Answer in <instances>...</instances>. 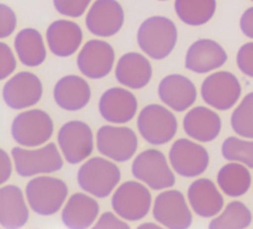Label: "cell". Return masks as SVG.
<instances>
[{
	"instance_id": "obj_32",
	"label": "cell",
	"mask_w": 253,
	"mask_h": 229,
	"mask_svg": "<svg viewBox=\"0 0 253 229\" xmlns=\"http://www.w3.org/2000/svg\"><path fill=\"white\" fill-rule=\"evenodd\" d=\"M222 156L227 161L238 162L253 169V140L227 137L222 144Z\"/></svg>"
},
{
	"instance_id": "obj_39",
	"label": "cell",
	"mask_w": 253,
	"mask_h": 229,
	"mask_svg": "<svg viewBox=\"0 0 253 229\" xmlns=\"http://www.w3.org/2000/svg\"><path fill=\"white\" fill-rule=\"evenodd\" d=\"M240 29L244 35L253 39V6L243 12L240 18Z\"/></svg>"
},
{
	"instance_id": "obj_41",
	"label": "cell",
	"mask_w": 253,
	"mask_h": 229,
	"mask_svg": "<svg viewBox=\"0 0 253 229\" xmlns=\"http://www.w3.org/2000/svg\"><path fill=\"white\" fill-rule=\"evenodd\" d=\"M160 1H166V0H160Z\"/></svg>"
},
{
	"instance_id": "obj_15",
	"label": "cell",
	"mask_w": 253,
	"mask_h": 229,
	"mask_svg": "<svg viewBox=\"0 0 253 229\" xmlns=\"http://www.w3.org/2000/svg\"><path fill=\"white\" fill-rule=\"evenodd\" d=\"M115 59V51L108 41L90 39L77 56V67L86 78L98 80L111 73Z\"/></svg>"
},
{
	"instance_id": "obj_19",
	"label": "cell",
	"mask_w": 253,
	"mask_h": 229,
	"mask_svg": "<svg viewBox=\"0 0 253 229\" xmlns=\"http://www.w3.org/2000/svg\"><path fill=\"white\" fill-rule=\"evenodd\" d=\"M197 88L193 81L180 74L164 77L158 86V96L168 107L176 112H183L197 100Z\"/></svg>"
},
{
	"instance_id": "obj_36",
	"label": "cell",
	"mask_w": 253,
	"mask_h": 229,
	"mask_svg": "<svg viewBox=\"0 0 253 229\" xmlns=\"http://www.w3.org/2000/svg\"><path fill=\"white\" fill-rule=\"evenodd\" d=\"M236 63L239 70L246 76L253 78V41L244 44L238 51Z\"/></svg>"
},
{
	"instance_id": "obj_37",
	"label": "cell",
	"mask_w": 253,
	"mask_h": 229,
	"mask_svg": "<svg viewBox=\"0 0 253 229\" xmlns=\"http://www.w3.org/2000/svg\"><path fill=\"white\" fill-rule=\"evenodd\" d=\"M94 229H130V225L118 218L113 212H104L101 214L95 225Z\"/></svg>"
},
{
	"instance_id": "obj_4",
	"label": "cell",
	"mask_w": 253,
	"mask_h": 229,
	"mask_svg": "<svg viewBox=\"0 0 253 229\" xmlns=\"http://www.w3.org/2000/svg\"><path fill=\"white\" fill-rule=\"evenodd\" d=\"M137 127L142 137L150 144L162 145L176 134L178 123L174 114L159 104L145 106L139 113Z\"/></svg>"
},
{
	"instance_id": "obj_2",
	"label": "cell",
	"mask_w": 253,
	"mask_h": 229,
	"mask_svg": "<svg viewBox=\"0 0 253 229\" xmlns=\"http://www.w3.org/2000/svg\"><path fill=\"white\" fill-rule=\"evenodd\" d=\"M121 181L119 166L100 157L84 163L78 170L77 182L80 188L96 198H107Z\"/></svg>"
},
{
	"instance_id": "obj_7",
	"label": "cell",
	"mask_w": 253,
	"mask_h": 229,
	"mask_svg": "<svg viewBox=\"0 0 253 229\" xmlns=\"http://www.w3.org/2000/svg\"><path fill=\"white\" fill-rule=\"evenodd\" d=\"M132 174L156 191L171 188L175 184V176L166 157L155 149L146 150L136 157L132 164Z\"/></svg>"
},
{
	"instance_id": "obj_34",
	"label": "cell",
	"mask_w": 253,
	"mask_h": 229,
	"mask_svg": "<svg viewBox=\"0 0 253 229\" xmlns=\"http://www.w3.org/2000/svg\"><path fill=\"white\" fill-rule=\"evenodd\" d=\"M16 68V60L7 44L0 43V80L9 77Z\"/></svg>"
},
{
	"instance_id": "obj_13",
	"label": "cell",
	"mask_w": 253,
	"mask_h": 229,
	"mask_svg": "<svg viewBox=\"0 0 253 229\" xmlns=\"http://www.w3.org/2000/svg\"><path fill=\"white\" fill-rule=\"evenodd\" d=\"M153 217L169 229H186L193 223V215L183 194L177 190L161 192L154 201Z\"/></svg>"
},
{
	"instance_id": "obj_33",
	"label": "cell",
	"mask_w": 253,
	"mask_h": 229,
	"mask_svg": "<svg viewBox=\"0 0 253 229\" xmlns=\"http://www.w3.org/2000/svg\"><path fill=\"white\" fill-rule=\"evenodd\" d=\"M91 0H53L55 9L62 15L73 18L84 14Z\"/></svg>"
},
{
	"instance_id": "obj_5",
	"label": "cell",
	"mask_w": 253,
	"mask_h": 229,
	"mask_svg": "<svg viewBox=\"0 0 253 229\" xmlns=\"http://www.w3.org/2000/svg\"><path fill=\"white\" fill-rule=\"evenodd\" d=\"M15 171L18 176L28 178L40 174L60 171L64 162L54 142L37 150L14 147L11 151Z\"/></svg>"
},
{
	"instance_id": "obj_28",
	"label": "cell",
	"mask_w": 253,
	"mask_h": 229,
	"mask_svg": "<svg viewBox=\"0 0 253 229\" xmlns=\"http://www.w3.org/2000/svg\"><path fill=\"white\" fill-rule=\"evenodd\" d=\"M248 166L238 162H231L219 170L217 183L220 189L229 197H241L248 192L252 184Z\"/></svg>"
},
{
	"instance_id": "obj_25",
	"label": "cell",
	"mask_w": 253,
	"mask_h": 229,
	"mask_svg": "<svg viewBox=\"0 0 253 229\" xmlns=\"http://www.w3.org/2000/svg\"><path fill=\"white\" fill-rule=\"evenodd\" d=\"M30 217L24 193L19 187L7 185L0 189V224L2 228L14 229L27 224Z\"/></svg>"
},
{
	"instance_id": "obj_1",
	"label": "cell",
	"mask_w": 253,
	"mask_h": 229,
	"mask_svg": "<svg viewBox=\"0 0 253 229\" xmlns=\"http://www.w3.org/2000/svg\"><path fill=\"white\" fill-rule=\"evenodd\" d=\"M177 29L170 18L151 16L138 30L137 41L140 49L153 60L169 56L177 43Z\"/></svg>"
},
{
	"instance_id": "obj_11",
	"label": "cell",
	"mask_w": 253,
	"mask_h": 229,
	"mask_svg": "<svg viewBox=\"0 0 253 229\" xmlns=\"http://www.w3.org/2000/svg\"><path fill=\"white\" fill-rule=\"evenodd\" d=\"M96 148L104 157L124 163L137 152L138 137L130 128L103 126L96 133Z\"/></svg>"
},
{
	"instance_id": "obj_10",
	"label": "cell",
	"mask_w": 253,
	"mask_h": 229,
	"mask_svg": "<svg viewBox=\"0 0 253 229\" xmlns=\"http://www.w3.org/2000/svg\"><path fill=\"white\" fill-rule=\"evenodd\" d=\"M57 139L63 156L71 164L86 160L94 149L93 132L87 123L80 120L63 124Z\"/></svg>"
},
{
	"instance_id": "obj_8",
	"label": "cell",
	"mask_w": 253,
	"mask_h": 229,
	"mask_svg": "<svg viewBox=\"0 0 253 229\" xmlns=\"http://www.w3.org/2000/svg\"><path fill=\"white\" fill-rule=\"evenodd\" d=\"M151 205L149 189L139 182L123 183L112 197V207L116 214L128 221H138L146 217Z\"/></svg>"
},
{
	"instance_id": "obj_30",
	"label": "cell",
	"mask_w": 253,
	"mask_h": 229,
	"mask_svg": "<svg viewBox=\"0 0 253 229\" xmlns=\"http://www.w3.org/2000/svg\"><path fill=\"white\" fill-rule=\"evenodd\" d=\"M252 222V213L249 208L240 201L230 202L223 212L211 220V229H244Z\"/></svg>"
},
{
	"instance_id": "obj_23",
	"label": "cell",
	"mask_w": 253,
	"mask_h": 229,
	"mask_svg": "<svg viewBox=\"0 0 253 229\" xmlns=\"http://www.w3.org/2000/svg\"><path fill=\"white\" fill-rule=\"evenodd\" d=\"M115 74L120 84L138 90L149 84L152 78V66L149 60L142 54L126 53L118 61Z\"/></svg>"
},
{
	"instance_id": "obj_3",
	"label": "cell",
	"mask_w": 253,
	"mask_h": 229,
	"mask_svg": "<svg viewBox=\"0 0 253 229\" xmlns=\"http://www.w3.org/2000/svg\"><path fill=\"white\" fill-rule=\"evenodd\" d=\"M26 196L34 212L42 216H51L61 209L67 199L68 187L61 179L40 176L27 184Z\"/></svg>"
},
{
	"instance_id": "obj_17",
	"label": "cell",
	"mask_w": 253,
	"mask_h": 229,
	"mask_svg": "<svg viewBox=\"0 0 253 229\" xmlns=\"http://www.w3.org/2000/svg\"><path fill=\"white\" fill-rule=\"evenodd\" d=\"M138 102L136 96L122 87H113L105 91L98 103V110L104 120L115 124L131 121L136 115Z\"/></svg>"
},
{
	"instance_id": "obj_35",
	"label": "cell",
	"mask_w": 253,
	"mask_h": 229,
	"mask_svg": "<svg viewBox=\"0 0 253 229\" xmlns=\"http://www.w3.org/2000/svg\"><path fill=\"white\" fill-rule=\"evenodd\" d=\"M14 11L5 4H0V38H6L12 34L16 28Z\"/></svg>"
},
{
	"instance_id": "obj_42",
	"label": "cell",
	"mask_w": 253,
	"mask_h": 229,
	"mask_svg": "<svg viewBox=\"0 0 253 229\" xmlns=\"http://www.w3.org/2000/svg\"><path fill=\"white\" fill-rule=\"evenodd\" d=\"M251 1H253V0H251Z\"/></svg>"
},
{
	"instance_id": "obj_27",
	"label": "cell",
	"mask_w": 253,
	"mask_h": 229,
	"mask_svg": "<svg viewBox=\"0 0 253 229\" xmlns=\"http://www.w3.org/2000/svg\"><path fill=\"white\" fill-rule=\"evenodd\" d=\"M14 49L20 63L31 68L43 64L47 57L43 35L36 29L20 31L14 38Z\"/></svg>"
},
{
	"instance_id": "obj_29",
	"label": "cell",
	"mask_w": 253,
	"mask_h": 229,
	"mask_svg": "<svg viewBox=\"0 0 253 229\" xmlns=\"http://www.w3.org/2000/svg\"><path fill=\"white\" fill-rule=\"evenodd\" d=\"M216 0H175L174 9L181 22L187 26L200 27L215 15Z\"/></svg>"
},
{
	"instance_id": "obj_31",
	"label": "cell",
	"mask_w": 253,
	"mask_h": 229,
	"mask_svg": "<svg viewBox=\"0 0 253 229\" xmlns=\"http://www.w3.org/2000/svg\"><path fill=\"white\" fill-rule=\"evenodd\" d=\"M231 128L239 136L253 139V92L248 93L232 113Z\"/></svg>"
},
{
	"instance_id": "obj_18",
	"label": "cell",
	"mask_w": 253,
	"mask_h": 229,
	"mask_svg": "<svg viewBox=\"0 0 253 229\" xmlns=\"http://www.w3.org/2000/svg\"><path fill=\"white\" fill-rule=\"evenodd\" d=\"M228 60L224 48L217 41L201 38L188 48L185 55V68L198 74H206L221 68Z\"/></svg>"
},
{
	"instance_id": "obj_16",
	"label": "cell",
	"mask_w": 253,
	"mask_h": 229,
	"mask_svg": "<svg viewBox=\"0 0 253 229\" xmlns=\"http://www.w3.org/2000/svg\"><path fill=\"white\" fill-rule=\"evenodd\" d=\"M124 22L125 12L117 0H95L85 18L87 30L100 37L117 34Z\"/></svg>"
},
{
	"instance_id": "obj_22",
	"label": "cell",
	"mask_w": 253,
	"mask_h": 229,
	"mask_svg": "<svg viewBox=\"0 0 253 229\" xmlns=\"http://www.w3.org/2000/svg\"><path fill=\"white\" fill-rule=\"evenodd\" d=\"M46 38L53 55L66 58L74 55L79 49L83 39V33L76 23L67 19H59L49 26Z\"/></svg>"
},
{
	"instance_id": "obj_6",
	"label": "cell",
	"mask_w": 253,
	"mask_h": 229,
	"mask_svg": "<svg viewBox=\"0 0 253 229\" xmlns=\"http://www.w3.org/2000/svg\"><path fill=\"white\" fill-rule=\"evenodd\" d=\"M53 132L54 123L51 116L41 109L19 113L11 124L12 138L27 148H36L47 142Z\"/></svg>"
},
{
	"instance_id": "obj_38",
	"label": "cell",
	"mask_w": 253,
	"mask_h": 229,
	"mask_svg": "<svg viewBox=\"0 0 253 229\" xmlns=\"http://www.w3.org/2000/svg\"><path fill=\"white\" fill-rule=\"evenodd\" d=\"M12 173L11 160L4 150H0V184L6 183Z\"/></svg>"
},
{
	"instance_id": "obj_21",
	"label": "cell",
	"mask_w": 253,
	"mask_h": 229,
	"mask_svg": "<svg viewBox=\"0 0 253 229\" xmlns=\"http://www.w3.org/2000/svg\"><path fill=\"white\" fill-rule=\"evenodd\" d=\"M53 94L60 108L66 111H78L88 104L91 89L85 79L77 75H68L56 83Z\"/></svg>"
},
{
	"instance_id": "obj_24",
	"label": "cell",
	"mask_w": 253,
	"mask_h": 229,
	"mask_svg": "<svg viewBox=\"0 0 253 229\" xmlns=\"http://www.w3.org/2000/svg\"><path fill=\"white\" fill-rule=\"evenodd\" d=\"M222 129V120L217 112L205 106L189 110L183 118L185 133L200 142H210L218 137Z\"/></svg>"
},
{
	"instance_id": "obj_9",
	"label": "cell",
	"mask_w": 253,
	"mask_h": 229,
	"mask_svg": "<svg viewBox=\"0 0 253 229\" xmlns=\"http://www.w3.org/2000/svg\"><path fill=\"white\" fill-rule=\"evenodd\" d=\"M242 87L238 78L228 71H219L208 76L202 84L203 100L217 110L227 111L239 101Z\"/></svg>"
},
{
	"instance_id": "obj_12",
	"label": "cell",
	"mask_w": 253,
	"mask_h": 229,
	"mask_svg": "<svg viewBox=\"0 0 253 229\" xmlns=\"http://www.w3.org/2000/svg\"><path fill=\"white\" fill-rule=\"evenodd\" d=\"M169 162L179 176L195 178L207 171L210 156L203 145L191 139L179 138L171 145Z\"/></svg>"
},
{
	"instance_id": "obj_40",
	"label": "cell",
	"mask_w": 253,
	"mask_h": 229,
	"mask_svg": "<svg viewBox=\"0 0 253 229\" xmlns=\"http://www.w3.org/2000/svg\"><path fill=\"white\" fill-rule=\"evenodd\" d=\"M138 228L139 229H141V228H146V229H150V228H161V226H159V225H157V224H155V223H144V224H141V225H139L138 226Z\"/></svg>"
},
{
	"instance_id": "obj_14",
	"label": "cell",
	"mask_w": 253,
	"mask_h": 229,
	"mask_svg": "<svg viewBox=\"0 0 253 229\" xmlns=\"http://www.w3.org/2000/svg\"><path fill=\"white\" fill-rule=\"evenodd\" d=\"M43 84L40 78L28 71L19 72L3 86L2 98L6 105L14 110L29 108L41 100Z\"/></svg>"
},
{
	"instance_id": "obj_26",
	"label": "cell",
	"mask_w": 253,
	"mask_h": 229,
	"mask_svg": "<svg viewBox=\"0 0 253 229\" xmlns=\"http://www.w3.org/2000/svg\"><path fill=\"white\" fill-rule=\"evenodd\" d=\"M99 213V204L84 193L73 194L62 210L61 218L64 225L71 229L90 227Z\"/></svg>"
},
{
	"instance_id": "obj_20",
	"label": "cell",
	"mask_w": 253,
	"mask_h": 229,
	"mask_svg": "<svg viewBox=\"0 0 253 229\" xmlns=\"http://www.w3.org/2000/svg\"><path fill=\"white\" fill-rule=\"evenodd\" d=\"M188 202L197 215L203 218L217 216L224 207V198L215 183L207 178L193 182L187 191Z\"/></svg>"
}]
</instances>
